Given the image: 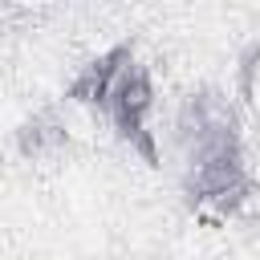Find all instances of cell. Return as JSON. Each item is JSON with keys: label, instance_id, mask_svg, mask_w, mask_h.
<instances>
[{"label": "cell", "instance_id": "5", "mask_svg": "<svg viewBox=\"0 0 260 260\" xmlns=\"http://www.w3.org/2000/svg\"><path fill=\"white\" fill-rule=\"evenodd\" d=\"M260 73V45H252L244 57H240V73H236V85H240V98L248 102L252 98V77Z\"/></svg>", "mask_w": 260, "mask_h": 260}, {"label": "cell", "instance_id": "3", "mask_svg": "<svg viewBox=\"0 0 260 260\" xmlns=\"http://www.w3.org/2000/svg\"><path fill=\"white\" fill-rule=\"evenodd\" d=\"M134 65V45H110L106 53H98L93 61L81 65V73L65 85V102L69 106H81V110H93V114H106V102L118 85V77Z\"/></svg>", "mask_w": 260, "mask_h": 260}, {"label": "cell", "instance_id": "1", "mask_svg": "<svg viewBox=\"0 0 260 260\" xmlns=\"http://www.w3.org/2000/svg\"><path fill=\"white\" fill-rule=\"evenodd\" d=\"M175 138L183 146V199L199 215L232 219L256 195V175L244 154L240 114L223 89H191L175 118Z\"/></svg>", "mask_w": 260, "mask_h": 260}, {"label": "cell", "instance_id": "4", "mask_svg": "<svg viewBox=\"0 0 260 260\" xmlns=\"http://www.w3.org/2000/svg\"><path fill=\"white\" fill-rule=\"evenodd\" d=\"M65 146H69V122L61 118L57 106H45L16 126V154L20 158H32V162L57 158Z\"/></svg>", "mask_w": 260, "mask_h": 260}, {"label": "cell", "instance_id": "2", "mask_svg": "<svg viewBox=\"0 0 260 260\" xmlns=\"http://www.w3.org/2000/svg\"><path fill=\"white\" fill-rule=\"evenodd\" d=\"M150 114H154V81L134 61L118 77V85L106 102V122L130 150L142 154L146 167H158V142H154V130H150Z\"/></svg>", "mask_w": 260, "mask_h": 260}]
</instances>
